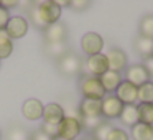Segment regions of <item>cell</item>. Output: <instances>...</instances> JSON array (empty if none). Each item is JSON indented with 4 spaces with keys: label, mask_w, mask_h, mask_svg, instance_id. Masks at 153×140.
Masks as SVG:
<instances>
[{
    "label": "cell",
    "mask_w": 153,
    "mask_h": 140,
    "mask_svg": "<svg viewBox=\"0 0 153 140\" xmlns=\"http://www.w3.org/2000/svg\"><path fill=\"white\" fill-rule=\"evenodd\" d=\"M79 91L82 94V99H97L102 101L105 97V91H104L100 79L96 76H89V74H82L79 79Z\"/></svg>",
    "instance_id": "6da1fadb"
},
{
    "label": "cell",
    "mask_w": 153,
    "mask_h": 140,
    "mask_svg": "<svg viewBox=\"0 0 153 140\" xmlns=\"http://www.w3.org/2000/svg\"><path fill=\"white\" fill-rule=\"evenodd\" d=\"M36 10H38V13H40L41 22L48 27V25H53V23H56V22H59L61 10H63V8H61L56 2H53V0H45V2L36 4Z\"/></svg>",
    "instance_id": "7a4b0ae2"
},
{
    "label": "cell",
    "mask_w": 153,
    "mask_h": 140,
    "mask_svg": "<svg viewBox=\"0 0 153 140\" xmlns=\"http://www.w3.org/2000/svg\"><path fill=\"white\" fill-rule=\"evenodd\" d=\"M82 69H84V74L100 77L104 73L109 71V64H107L105 54L99 53V54H94V56H87V60L82 63Z\"/></svg>",
    "instance_id": "3957f363"
},
{
    "label": "cell",
    "mask_w": 153,
    "mask_h": 140,
    "mask_svg": "<svg viewBox=\"0 0 153 140\" xmlns=\"http://www.w3.org/2000/svg\"><path fill=\"white\" fill-rule=\"evenodd\" d=\"M58 69L64 76H74L82 71V61L77 54L74 53H66L58 60Z\"/></svg>",
    "instance_id": "277c9868"
},
{
    "label": "cell",
    "mask_w": 153,
    "mask_h": 140,
    "mask_svg": "<svg viewBox=\"0 0 153 140\" xmlns=\"http://www.w3.org/2000/svg\"><path fill=\"white\" fill-rule=\"evenodd\" d=\"M82 132V125L77 119L74 117L64 115V119L58 124V137L66 140H74L79 133Z\"/></svg>",
    "instance_id": "5b68a950"
},
{
    "label": "cell",
    "mask_w": 153,
    "mask_h": 140,
    "mask_svg": "<svg viewBox=\"0 0 153 140\" xmlns=\"http://www.w3.org/2000/svg\"><path fill=\"white\" fill-rule=\"evenodd\" d=\"M100 107H102V119L112 120L120 117L123 104L115 97V94H105V97L100 101Z\"/></svg>",
    "instance_id": "8992f818"
},
{
    "label": "cell",
    "mask_w": 153,
    "mask_h": 140,
    "mask_svg": "<svg viewBox=\"0 0 153 140\" xmlns=\"http://www.w3.org/2000/svg\"><path fill=\"white\" fill-rule=\"evenodd\" d=\"M123 81L133 84L135 87H140L142 84L152 81V76L148 74V71L143 64H130L125 68V79Z\"/></svg>",
    "instance_id": "52a82bcc"
},
{
    "label": "cell",
    "mask_w": 153,
    "mask_h": 140,
    "mask_svg": "<svg viewBox=\"0 0 153 140\" xmlns=\"http://www.w3.org/2000/svg\"><path fill=\"white\" fill-rule=\"evenodd\" d=\"M81 48L87 56H94V54L102 53L104 50V38L96 31H89L81 38Z\"/></svg>",
    "instance_id": "ba28073f"
},
{
    "label": "cell",
    "mask_w": 153,
    "mask_h": 140,
    "mask_svg": "<svg viewBox=\"0 0 153 140\" xmlns=\"http://www.w3.org/2000/svg\"><path fill=\"white\" fill-rule=\"evenodd\" d=\"M5 31L10 36V40H18V38H23L28 33V20L25 17H10Z\"/></svg>",
    "instance_id": "9c48e42d"
},
{
    "label": "cell",
    "mask_w": 153,
    "mask_h": 140,
    "mask_svg": "<svg viewBox=\"0 0 153 140\" xmlns=\"http://www.w3.org/2000/svg\"><path fill=\"white\" fill-rule=\"evenodd\" d=\"M107 58V64H109V71H114V73H122L127 68V54L123 50L120 48H110L105 53Z\"/></svg>",
    "instance_id": "30bf717a"
},
{
    "label": "cell",
    "mask_w": 153,
    "mask_h": 140,
    "mask_svg": "<svg viewBox=\"0 0 153 140\" xmlns=\"http://www.w3.org/2000/svg\"><path fill=\"white\" fill-rule=\"evenodd\" d=\"M114 94L123 106H130V104H135L138 101V87H135L133 84L127 83V81H122Z\"/></svg>",
    "instance_id": "8fae6325"
},
{
    "label": "cell",
    "mask_w": 153,
    "mask_h": 140,
    "mask_svg": "<svg viewBox=\"0 0 153 140\" xmlns=\"http://www.w3.org/2000/svg\"><path fill=\"white\" fill-rule=\"evenodd\" d=\"M43 36L48 43H64L68 36V28L64 23L61 22H56L53 25H48L43 30Z\"/></svg>",
    "instance_id": "7c38bea8"
},
{
    "label": "cell",
    "mask_w": 153,
    "mask_h": 140,
    "mask_svg": "<svg viewBox=\"0 0 153 140\" xmlns=\"http://www.w3.org/2000/svg\"><path fill=\"white\" fill-rule=\"evenodd\" d=\"M81 117L84 119H96V117H102V107H100V101L97 99H82L77 109Z\"/></svg>",
    "instance_id": "4fadbf2b"
},
{
    "label": "cell",
    "mask_w": 153,
    "mask_h": 140,
    "mask_svg": "<svg viewBox=\"0 0 153 140\" xmlns=\"http://www.w3.org/2000/svg\"><path fill=\"white\" fill-rule=\"evenodd\" d=\"M64 115H66V112H64L63 107L56 102H51V104H46V106L43 107V117H41V119H43L45 124L58 125V124L64 119Z\"/></svg>",
    "instance_id": "5bb4252c"
},
{
    "label": "cell",
    "mask_w": 153,
    "mask_h": 140,
    "mask_svg": "<svg viewBox=\"0 0 153 140\" xmlns=\"http://www.w3.org/2000/svg\"><path fill=\"white\" fill-rule=\"evenodd\" d=\"M43 104H41V101L38 99H28L23 102V107H22V114H23L25 119L31 120V122H35V120H40L41 117H43Z\"/></svg>",
    "instance_id": "9a60e30c"
},
{
    "label": "cell",
    "mask_w": 153,
    "mask_h": 140,
    "mask_svg": "<svg viewBox=\"0 0 153 140\" xmlns=\"http://www.w3.org/2000/svg\"><path fill=\"white\" fill-rule=\"evenodd\" d=\"M99 79H100V84H102L104 91H105L107 94H114V92H115V89L120 86V83L123 81L122 79V74H120V73H114V71H107V73H104Z\"/></svg>",
    "instance_id": "2e32d148"
},
{
    "label": "cell",
    "mask_w": 153,
    "mask_h": 140,
    "mask_svg": "<svg viewBox=\"0 0 153 140\" xmlns=\"http://www.w3.org/2000/svg\"><path fill=\"white\" fill-rule=\"evenodd\" d=\"M120 122L123 125L130 127L132 129L135 124H138V110H137V104H130V106H123L122 109V114H120Z\"/></svg>",
    "instance_id": "e0dca14e"
},
{
    "label": "cell",
    "mask_w": 153,
    "mask_h": 140,
    "mask_svg": "<svg viewBox=\"0 0 153 140\" xmlns=\"http://www.w3.org/2000/svg\"><path fill=\"white\" fill-rule=\"evenodd\" d=\"M130 135H132L133 140H152L153 139V125L138 122L132 127Z\"/></svg>",
    "instance_id": "ac0fdd59"
},
{
    "label": "cell",
    "mask_w": 153,
    "mask_h": 140,
    "mask_svg": "<svg viewBox=\"0 0 153 140\" xmlns=\"http://www.w3.org/2000/svg\"><path fill=\"white\" fill-rule=\"evenodd\" d=\"M133 46H135V51L140 54V56L143 58V60H146V58L152 56V50H153V40H150V38H143V36H137L135 43H133Z\"/></svg>",
    "instance_id": "d6986e66"
},
{
    "label": "cell",
    "mask_w": 153,
    "mask_h": 140,
    "mask_svg": "<svg viewBox=\"0 0 153 140\" xmlns=\"http://www.w3.org/2000/svg\"><path fill=\"white\" fill-rule=\"evenodd\" d=\"M13 51V41L7 35L5 30H0V60L8 58Z\"/></svg>",
    "instance_id": "ffe728a7"
},
{
    "label": "cell",
    "mask_w": 153,
    "mask_h": 140,
    "mask_svg": "<svg viewBox=\"0 0 153 140\" xmlns=\"http://www.w3.org/2000/svg\"><path fill=\"white\" fill-rule=\"evenodd\" d=\"M138 104H153V81L138 87Z\"/></svg>",
    "instance_id": "44dd1931"
},
{
    "label": "cell",
    "mask_w": 153,
    "mask_h": 140,
    "mask_svg": "<svg viewBox=\"0 0 153 140\" xmlns=\"http://www.w3.org/2000/svg\"><path fill=\"white\" fill-rule=\"evenodd\" d=\"M138 110V120L143 124L153 125V104H138L137 106Z\"/></svg>",
    "instance_id": "7402d4cb"
},
{
    "label": "cell",
    "mask_w": 153,
    "mask_h": 140,
    "mask_svg": "<svg viewBox=\"0 0 153 140\" xmlns=\"http://www.w3.org/2000/svg\"><path fill=\"white\" fill-rule=\"evenodd\" d=\"M112 129H114V125L109 120H102V122L92 130V140H107V137H109V133Z\"/></svg>",
    "instance_id": "603a6c76"
},
{
    "label": "cell",
    "mask_w": 153,
    "mask_h": 140,
    "mask_svg": "<svg viewBox=\"0 0 153 140\" xmlns=\"http://www.w3.org/2000/svg\"><path fill=\"white\" fill-rule=\"evenodd\" d=\"M138 30H140V36L153 40V15H145L140 20Z\"/></svg>",
    "instance_id": "cb8c5ba5"
},
{
    "label": "cell",
    "mask_w": 153,
    "mask_h": 140,
    "mask_svg": "<svg viewBox=\"0 0 153 140\" xmlns=\"http://www.w3.org/2000/svg\"><path fill=\"white\" fill-rule=\"evenodd\" d=\"M45 50H46V53L50 54L51 58H54V60H59L61 56H64V54L68 53L64 43H48Z\"/></svg>",
    "instance_id": "d4e9b609"
},
{
    "label": "cell",
    "mask_w": 153,
    "mask_h": 140,
    "mask_svg": "<svg viewBox=\"0 0 153 140\" xmlns=\"http://www.w3.org/2000/svg\"><path fill=\"white\" fill-rule=\"evenodd\" d=\"M28 15H30L31 23H33L36 28H40V30H45V28H46V25H45L43 22H41V18H40V13H38V10H36V5H31V8L28 10Z\"/></svg>",
    "instance_id": "484cf974"
},
{
    "label": "cell",
    "mask_w": 153,
    "mask_h": 140,
    "mask_svg": "<svg viewBox=\"0 0 153 140\" xmlns=\"http://www.w3.org/2000/svg\"><path fill=\"white\" fill-rule=\"evenodd\" d=\"M107 140H130V137H128V133H127L123 129H117V127H114V129L110 130Z\"/></svg>",
    "instance_id": "4316f807"
},
{
    "label": "cell",
    "mask_w": 153,
    "mask_h": 140,
    "mask_svg": "<svg viewBox=\"0 0 153 140\" xmlns=\"http://www.w3.org/2000/svg\"><path fill=\"white\" fill-rule=\"evenodd\" d=\"M102 120H104L102 117H96V119H84V117H81V125H82V129L91 130V132H92V130L96 129Z\"/></svg>",
    "instance_id": "83f0119b"
},
{
    "label": "cell",
    "mask_w": 153,
    "mask_h": 140,
    "mask_svg": "<svg viewBox=\"0 0 153 140\" xmlns=\"http://www.w3.org/2000/svg\"><path fill=\"white\" fill-rule=\"evenodd\" d=\"M8 137H10V140H27V132H25L20 125H18V127H12Z\"/></svg>",
    "instance_id": "f1b7e54d"
},
{
    "label": "cell",
    "mask_w": 153,
    "mask_h": 140,
    "mask_svg": "<svg viewBox=\"0 0 153 140\" xmlns=\"http://www.w3.org/2000/svg\"><path fill=\"white\" fill-rule=\"evenodd\" d=\"M41 132H45L50 139H56L58 137V125H51V124H41Z\"/></svg>",
    "instance_id": "f546056e"
},
{
    "label": "cell",
    "mask_w": 153,
    "mask_h": 140,
    "mask_svg": "<svg viewBox=\"0 0 153 140\" xmlns=\"http://www.w3.org/2000/svg\"><path fill=\"white\" fill-rule=\"evenodd\" d=\"M8 20H10V13H8L7 8H4L2 4H0V30H5Z\"/></svg>",
    "instance_id": "4dcf8cb0"
},
{
    "label": "cell",
    "mask_w": 153,
    "mask_h": 140,
    "mask_svg": "<svg viewBox=\"0 0 153 140\" xmlns=\"http://www.w3.org/2000/svg\"><path fill=\"white\" fill-rule=\"evenodd\" d=\"M91 5V2H84V0H73L69 2V7L74 8V10H86Z\"/></svg>",
    "instance_id": "1f68e13d"
},
{
    "label": "cell",
    "mask_w": 153,
    "mask_h": 140,
    "mask_svg": "<svg viewBox=\"0 0 153 140\" xmlns=\"http://www.w3.org/2000/svg\"><path fill=\"white\" fill-rule=\"evenodd\" d=\"M31 140H53V139H50V137L45 132H41V130H36V132L31 133Z\"/></svg>",
    "instance_id": "d6a6232c"
},
{
    "label": "cell",
    "mask_w": 153,
    "mask_h": 140,
    "mask_svg": "<svg viewBox=\"0 0 153 140\" xmlns=\"http://www.w3.org/2000/svg\"><path fill=\"white\" fill-rule=\"evenodd\" d=\"M143 66L146 68V71H148V74L153 77V58H146V60H143Z\"/></svg>",
    "instance_id": "836d02e7"
},
{
    "label": "cell",
    "mask_w": 153,
    "mask_h": 140,
    "mask_svg": "<svg viewBox=\"0 0 153 140\" xmlns=\"http://www.w3.org/2000/svg\"><path fill=\"white\" fill-rule=\"evenodd\" d=\"M20 5V2H2V7L4 8H13V7H18Z\"/></svg>",
    "instance_id": "e575fe53"
},
{
    "label": "cell",
    "mask_w": 153,
    "mask_h": 140,
    "mask_svg": "<svg viewBox=\"0 0 153 140\" xmlns=\"http://www.w3.org/2000/svg\"><path fill=\"white\" fill-rule=\"evenodd\" d=\"M53 140H66V139H61V137H56V139H53Z\"/></svg>",
    "instance_id": "d590c367"
},
{
    "label": "cell",
    "mask_w": 153,
    "mask_h": 140,
    "mask_svg": "<svg viewBox=\"0 0 153 140\" xmlns=\"http://www.w3.org/2000/svg\"><path fill=\"white\" fill-rule=\"evenodd\" d=\"M152 58H153V50H152Z\"/></svg>",
    "instance_id": "8d00e7d4"
},
{
    "label": "cell",
    "mask_w": 153,
    "mask_h": 140,
    "mask_svg": "<svg viewBox=\"0 0 153 140\" xmlns=\"http://www.w3.org/2000/svg\"><path fill=\"white\" fill-rule=\"evenodd\" d=\"M0 139H2V132H0Z\"/></svg>",
    "instance_id": "74e56055"
},
{
    "label": "cell",
    "mask_w": 153,
    "mask_h": 140,
    "mask_svg": "<svg viewBox=\"0 0 153 140\" xmlns=\"http://www.w3.org/2000/svg\"><path fill=\"white\" fill-rule=\"evenodd\" d=\"M0 4H2V2H0Z\"/></svg>",
    "instance_id": "f35d334b"
}]
</instances>
